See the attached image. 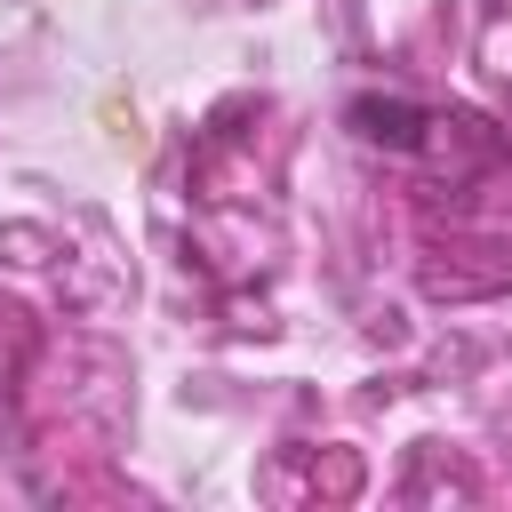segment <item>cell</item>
I'll return each instance as SVG.
<instances>
[{"label": "cell", "instance_id": "obj_1", "mask_svg": "<svg viewBox=\"0 0 512 512\" xmlns=\"http://www.w3.org/2000/svg\"><path fill=\"white\" fill-rule=\"evenodd\" d=\"M352 128H360L368 144H392V152H416V144H424V112L400 104V96H360V104H352Z\"/></svg>", "mask_w": 512, "mask_h": 512}]
</instances>
